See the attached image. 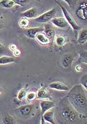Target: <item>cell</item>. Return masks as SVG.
<instances>
[{
  "label": "cell",
  "instance_id": "cell-10",
  "mask_svg": "<svg viewBox=\"0 0 87 124\" xmlns=\"http://www.w3.org/2000/svg\"><path fill=\"white\" fill-rule=\"evenodd\" d=\"M54 112V110L53 108L49 109V111L46 112L43 115L42 124L44 123V120L46 121L47 122H49L50 124H56L54 121V119H53Z\"/></svg>",
  "mask_w": 87,
  "mask_h": 124
},
{
  "label": "cell",
  "instance_id": "cell-27",
  "mask_svg": "<svg viewBox=\"0 0 87 124\" xmlns=\"http://www.w3.org/2000/svg\"><path fill=\"white\" fill-rule=\"evenodd\" d=\"M14 55L15 56H19L20 54H21V52L19 49H16L15 51H14Z\"/></svg>",
  "mask_w": 87,
  "mask_h": 124
},
{
  "label": "cell",
  "instance_id": "cell-24",
  "mask_svg": "<svg viewBox=\"0 0 87 124\" xmlns=\"http://www.w3.org/2000/svg\"><path fill=\"white\" fill-rule=\"evenodd\" d=\"M19 24L22 28H27L29 25V21L28 20V19H25V18H22L20 21Z\"/></svg>",
  "mask_w": 87,
  "mask_h": 124
},
{
  "label": "cell",
  "instance_id": "cell-2",
  "mask_svg": "<svg viewBox=\"0 0 87 124\" xmlns=\"http://www.w3.org/2000/svg\"><path fill=\"white\" fill-rule=\"evenodd\" d=\"M60 115L64 120L67 123H74L79 119L85 118V115L79 113L76 111L67 99L66 104H63L60 111Z\"/></svg>",
  "mask_w": 87,
  "mask_h": 124
},
{
  "label": "cell",
  "instance_id": "cell-22",
  "mask_svg": "<svg viewBox=\"0 0 87 124\" xmlns=\"http://www.w3.org/2000/svg\"><path fill=\"white\" fill-rule=\"evenodd\" d=\"M65 42V38L63 36L58 35L57 36L56 38V43L58 46H61Z\"/></svg>",
  "mask_w": 87,
  "mask_h": 124
},
{
  "label": "cell",
  "instance_id": "cell-7",
  "mask_svg": "<svg viewBox=\"0 0 87 124\" xmlns=\"http://www.w3.org/2000/svg\"><path fill=\"white\" fill-rule=\"evenodd\" d=\"M76 15L81 20L87 21V3L83 2L76 11Z\"/></svg>",
  "mask_w": 87,
  "mask_h": 124
},
{
  "label": "cell",
  "instance_id": "cell-25",
  "mask_svg": "<svg viewBox=\"0 0 87 124\" xmlns=\"http://www.w3.org/2000/svg\"><path fill=\"white\" fill-rule=\"evenodd\" d=\"M26 98L28 101H33L36 99V93L34 92H32L27 94Z\"/></svg>",
  "mask_w": 87,
  "mask_h": 124
},
{
  "label": "cell",
  "instance_id": "cell-4",
  "mask_svg": "<svg viewBox=\"0 0 87 124\" xmlns=\"http://www.w3.org/2000/svg\"><path fill=\"white\" fill-rule=\"evenodd\" d=\"M55 2H56L57 4H59V6H60L61 9L63 11V14H64V15L65 19L66 20V21L68 22V23L71 26L72 28L74 30L78 29L79 28V26L77 24V23L75 21L74 19L73 18L71 15L69 13V11L67 10V9H66L63 6L61 5V4L59 3L58 1H55Z\"/></svg>",
  "mask_w": 87,
  "mask_h": 124
},
{
  "label": "cell",
  "instance_id": "cell-17",
  "mask_svg": "<svg viewBox=\"0 0 87 124\" xmlns=\"http://www.w3.org/2000/svg\"><path fill=\"white\" fill-rule=\"evenodd\" d=\"M16 3H17L16 1L13 0H2L0 1V4L2 7L5 8H10L15 5Z\"/></svg>",
  "mask_w": 87,
  "mask_h": 124
},
{
  "label": "cell",
  "instance_id": "cell-21",
  "mask_svg": "<svg viewBox=\"0 0 87 124\" xmlns=\"http://www.w3.org/2000/svg\"><path fill=\"white\" fill-rule=\"evenodd\" d=\"M27 92L25 89H22L20 90L17 94V99L20 101L24 100L27 97Z\"/></svg>",
  "mask_w": 87,
  "mask_h": 124
},
{
  "label": "cell",
  "instance_id": "cell-8",
  "mask_svg": "<svg viewBox=\"0 0 87 124\" xmlns=\"http://www.w3.org/2000/svg\"><path fill=\"white\" fill-rule=\"evenodd\" d=\"M40 106L41 108V114L42 118H43V115L49 109L54 107L55 104L54 102L49 100H42L40 103Z\"/></svg>",
  "mask_w": 87,
  "mask_h": 124
},
{
  "label": "cell",
  "instance_id": "cell-3",
  "mask_svg": "<svg viewBox=\"0 0 87 124\" xmlns=\"http://www.w3.org/2000/svg\"><path fill=\"white\" fill-rule=\"evenodd\" d=\"M56 14V9L55 8L51 9V10L46 11L43 14L33 19V21L36 23H46L49 21H51L53 19Z\"/></svg>",
  "mask_w": 87,
  "mask_h": 124
},
{
  "label": "cell",
  "instance_id": "cell-14",
  "mask_svg": "<svg viewBox=\"0 0 87 124\" xmlns=\"http://www.w3.org/2000/svg\"><path fill=\"white\" fill-rule=\"evenodd\" d=\"M77 41L81 45L87 42V29H82L79 32Z\"/></svg>",
  "mask_w": 87,
  "mask_h": 124
},
{
  "label": "cell",
  "instance_id": "cell-5",
  "mask_svg": "<svg viewBox=\"0 0 87 124\" xmlns=\"http://www.w3.org/2000/svg\"><path fill=\"white\" fill-rule=\"evenodd\" d=\"M33 109V105H22L15 109V113L22 116H27L31 114Z\"/></svg>",
  "mask_w": 87,
  "mask_h": 124
},
{
  "label": "cell",
  "instance_id": "cell-12",
  "mask_svg": "<svg viewBox=\"0 0 87 124\" xmlns=\"http://www.w3.org/2000/svg\"><path fill=\"white\" fill-rule=\"evenodd\" d=\"M50 88L56 89L58 91H67L69 90L68 87L65 85L64 84L61 82H53L50 84L49 85Z\"/></svg>",
  "mask_w": 87,
  "mask_h": 124
},
{
  "label": "cell",
  "instance_id": "cell-1",
  "mask_svg": "<svg viewBox=\"0 0 87 124\" xmlns=\"http://www.w3.org/2000/svg\"><path fill=\"white\" fill-rule=\"evenodd\" d=\"M66 99L79 113L87 114V96L84 87L81 84L73 86L69 92Z\"/></svg>",
  "mask_w": 87,
  "mask_h": 124
},
{
  "label": "cell",
  "instance_id": "cell-9",
  "mask_svg": "<svg viewBox=\"0 0 87 124\" xmlns=\"http://www.w3.org/2000/svg\"><path fill=\"white\" fill-rule=\"evenodd\" d=\"M51 21L55 26L59 28H65L68 26L69 24L64 17H54Z\"/></svg>",
  "mask_w": 87,
  "mask_h": 124
},
{
  "label": "cell",
  "instance_id": "cell-11",
  "mask_svg": "<svg viewBox=\"0 0 87 124\" xmlns=\"http://www.w3.org/2000/svg\"><path fill=\"white\" fill-rule=\"evenodd\" d=\"M43 31H44V28H43V27H35V28L27 29L26 31V34L28 38L31 39H34L35 38L36 35L38 33Z\"/></svg>",
  "mask_w": 87,
  "mask_h": 124
},
{
  "label": "cell",
  "instance_id": "cell-23",
  "mask_svg": "<svg viewBox=\"0 0 87 124\" xmlns=\"http://www.w3.org/2000/svg\"><path fill=\"white\" fill-rule=\"evenodd\" d=\"M80 84L87 90V74H84L80 79Z\"/></svg>",
  "mask_w": 87,
  "mask_h": 124
},
{
  "label": "cell",
  "instance_id": "cell-16",
  "mask_svg": "<svg viewBox=\"0 0 87 124\" xmlns=\"http://www.w3.org/2000/svg\"><path fill=\"white\" fill-rule=\"evenodd\" d=\"M44 33L48 38L50 39V40L52 41L54 40L55 36V31L49 25H46L44 27Z\"/></svg>",
  "mask_w": 87,
  "mask_h": 124
},
{
  "label": "cell",
  "instance_id": "cell-18",
  "mask_svg": "<svg viewBox=\"0 0 87 124\" xmlns=\"http://www.w3.org/2000/svg\"><path fill=\"white\" fill-rule=\"evenodd\" d=\"M49 96V94L45 89H40L36 93V99H43L47 98Z\"/></svg>",
  "mask_w": 87,
  "mask_h": 124
},
{
  "label": "cell",
  "instance_id": "cell-28",
  "mask_svg": "<svg viewBox=\"0 0 87 124\" xmlns=\"http://www.w3.org/2000/svg\"><path fill=\"white\" fill-rule=\"evenodd\" d=\"M10 49L13 50V51H15V50L17 49V46H16L15 45H11L10 46Z\"/></svg>",
  "mask_w": 87,
  "mask_h": 124
},
{
  "label": "cell",
  "instance_id": "cell-20",
  "mask_svg": "<svg viewBox=\"0 0 87 124\" xmlns=\"http://www.w3.org/2000/svg\"><path fill=\"white\" fill-rule=\"evenodd\" d=\"M79 61L81 63L87 64V51H83L80 53Z\"/></svg>",
  "mask_w": 87,
  "mask_h": 124
},
{
  "label": "cell",
  "instance_id": "cell-19",
  "mask_svg": "<svg viewBox=\"0 0 87 124\" xmlns=\"http://www.w3.org/2000/svg\"><path fill=\"white\" fill-rule=\"evenodd\" d=\"M15 62V59L13 57L8 56H3L1 57V65H6V64L13 63Z\"/></svg>",
  "mask_w": 87,
  "mask_h": 124
},
{
  "label": "cell",
  "instance_id": "cell-26",
  "mask_svg": "<svg viewBox=\"0 0 87 124\" xmlns=\"http://www.w3.org/2000/svg\"><path fill=\"white\" fill-rule=\"evenodd\" d=\"M14 119L11 118L10 116H5L3 119V121H2V124H14Z\"/></svg>",
  "mask_w": 87,
  "mask_h": 124
},
{
  "label": "cell",
  "instance_id": "cell-6",
  "mask_svg": "<svg viewBox=\"0 0 87 124\" xmlns=\"http://www.w3.org/2000/svg\"><path fill=\"white\" fill-rule=\"evenodd\" d=\"M74 61V56L72 54H68L64 55L61 59V66L66 70H69L71 68L72 64Z\"/></svg>",
  "mask_w": 87,
  "mask_h": 124
},
{
  "label": "cell",
  "instance_id": "cell-13",
  "mask_svg": "<svg viewBox=\"0 0 87 124\" xmlns=\"http://www.w3.org/2000/svg\"><path fill=\"white\" fill-rule=\"evenodd\" d=\"M36 41L43 45H47L50 43V39L45 35L44 33L41 32L38 33L35 36Z\"/></svg>",
  "mask_w": 87,
  "mask_h": 124
},
{
  "label": "cell",
  "instance_id": "cell-15",
  "mask_svg": "<svg viewBox=\"0 0 87 124\" xmlns=\"http://www.w3.org/2000/svg\"><path fill=\"white\" fill-rule=\"evenodd\" d=\"M36 14H37L36 9L33 7L22 13L21 15L26 19H32V18H33L35 16Z\"/></svg>",
  "mask_w": 87,
  "mask_h": 124
}]
</instances>
